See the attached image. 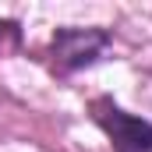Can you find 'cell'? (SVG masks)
Here are the masks:
<instances>
[{
    "instance_id": "cell-1",
    "label": "cell",
    "mask_w": 152,
    "mask_h": 152,
    "mask_svg": "<svg viewBox=\"0 0 152 152\" xmlns=\"http://www.w3.org/2000/svg\"><path fill=\"white\" fill-rule=\"evenodd\" d=\"M96 124L106 131L113 152H152V124L142 117H131L127 110L113 106L110 99H99L92 106Z\"/></svg>"
},
{
    "instance_id": "cell-3",
    "label": "cell",
    "mask_w": 152,
    "mask_h": 152,
    "mask_svg": "<svg viewBox=\"0 0 152 152\" xmlns=\"http://www.w3.org/2000/svg\"><path fill=\"white\" fill-rule=\"evenodd\" d=\"M0 32H4V25H0Z\"/></svg>"
},
{
    "instance_id": "cell-2",
    "label": "cell",
    "mask_w": 152,
    "mask_h": 152,
    "mask_svg": "<svg viewBox=\"0 0 152 152\" xmlns=\"http://www.w3.org/2000/svg\"><path fill=\"white\" fill-rule=\"evenodd\" d=\"M106 46V32L99 28H64L53 39V57L60 71H75L81 64H92Z\"/></svg>"
}]
</instances>
